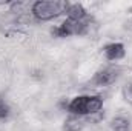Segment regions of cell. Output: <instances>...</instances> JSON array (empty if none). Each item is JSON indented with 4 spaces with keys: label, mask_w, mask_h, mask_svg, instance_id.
I'll list each match as a JSON object with an SVG mask.
<instances>
[{
    "label": "cell",
    "mask_w": 132,
    "mask_h": 131,
    "mask_svg": "<svg viewBox=\"0 0 132 131\" xmlns=\"http://www.w3.org/2000/svg\"><path fill=\"white\" fill-rule=\"evenodd\" d=\"M66 110L69 111V114L88 117L103 110V99L100 96H86V94L75 96L74 99H71V102H68Z\"/></svg>",
    "instance_id": "6da1fadb"
},
{
    "label": "cell",
    "mask_w": 132,
    "mask_h": 131,
    "mask_svg": "<svg viewBox=\"0 0 132 131\" xmlns=\"http://www.w3.org/2000/svg\"><path fill=\"white\" fill-rule=\"evenodd\" d=\"M68 8L69 3L65 0H38L32 5L31 12L38 22H48L65 14Z\"/></svg>",
    "instance_id": "7a4b0ae2"
},
{
    "label": "cell",
    "mask_w": 132,
    "mask_h": 131,
    "mask_svg": "<svg viewBox=\"0 0 132 131\" xmlns=\"http://www.w3.org/2000/svg\"><path fill=\"white\" fill-rule=\"evenodd\" d=\"M89 23H91L89 17L86 20H81V22H74V20L66 19L59 26L51 28V34L54 37H59V39H65V37H69V35H83V34L88 33Z\"/></svg>",
    "instance_id": "3957f363"
},
{
    "label": "cell",
    "mask_w": 132,
    "mask_h": 131,
    "mask_svg": "<svg viewBox=\"0 0 132 131\" xmlns=\"http://www.w3.org/2000/svg\"><path fill=\"white\" fill-rule=\"evenodd\" d=\"M120 77V68L118 66H106L98 69L94 77H92V83L97 86H108L117 82V79Z\"/></svg>",
    "instance_id": "277c9868"
},
{
    "label": "cell",
    "mask_w": 132,
    "mask_h": 131,
    "mask_svg": "<svg viewBox=\"0 0 132 131\" xmlns=\"http://www.w3.org/2000/svg\"><path fill=\"white\" fill-rule=\"evenodd\" d=\"M103 54H104L106 60L117 62V60H121L126 56V49H125V45L123 43L112 42V43H108V45L103 46Z\"/></svg>",
    "instance_id": "5b68a950"
},
{
    "label": "cell",
    "mask_w": 132,
    "mask_h": 131,
    "mask_svg": "<svg viewBox=\"0 0 132 131\" xmlns=\"http://www.w3.org/2000/svg\"><path fill=\"white\" fill-rule=\"evenodd\" d=\"M66 16L69 20H74V22H81V20H86L89 16H88V11L85 9V6L81 3H69V8L66 11Z\"/></svg>",
    "instance_id": "8992f818"
},
{
    "label": "cell",
    "mask_w": 132,
    "mask_h": 131,
    "mask_svg": "<svg viewBox=\"0 0 132 131\" xmlns=\"http://www.w3.org/2000/svg\"><path fill=\"white\" fill-rule=\"evenodd\" d=\"M85 119L80 116L69 114L63 122V131H81L85 128Z\"/></svg>",
    "instance_id": "52a82bcc"
},
{
    "label": "cell",
    "mask_w": 132,
    "mask_h": 131,
    "mask_svg": "<svg viewBox=\"0 0 132 131\" xmlns=\"http://www.w3.org/2000/svg\"><path fill=\"white\" fill-rule=\"evenodd\" d=\"M111 131H131V120L126 117H114L111 120Z\"/></svg>",
    "instance_id": "ba28073f"
},
{
    "label": "cell",
    "mask_w": 132,
    "mask_h": 131,
    "mask_svg": "<svg viewBox=\"0 0 132 131\" xmlns=\"http://www.w3.org/2000/svg\"><path fill=\"white\" fill-rule=\"evenodd\" d=\"M121 94H123V99L132 105V82H128L123 88H121Z\"/></svg>",
    "instance_id": "9c48e42d"
},
{
    "label": "cell",
    "mask_w": 132,
    "mask_h": 131,
    "mask_svg": "<svg viewBox=\"0 0 132 131\" xmlns=\"http://www.w3.org/2000/svg\"><path fill=\"white\" fill-rule=\"evenodd\" d=\"M9 114H11V108H9V105H8L5 100L0 99V119H2V120H3V119H8Z\"/></svg>",
    "instance_id": "30bf717a"
}]
</instances>
